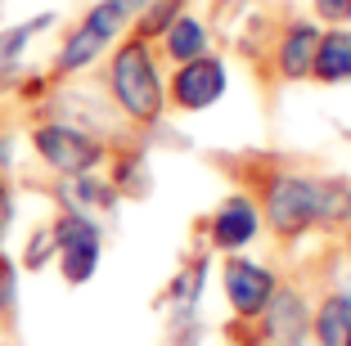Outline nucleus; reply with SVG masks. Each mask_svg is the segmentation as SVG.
Instances as JSON below:
<instances>
[{
  "instance_id": "nucleus-1",
  "label": "nucleus",
  "mask_w": 351,
  "mask_h": 346,
  "mask_svg": "<svg viewBox=\"0 0 351 346\" xmlns=\"http://www.w3.org/2000/svg\"><path fill=\"white\" fill-rule=\"evenodd\" d=\"M113 95L131 117H140V122H154L158 112H162V82H158V68H154V59H149V50L140 41L117 50Z\"/></svg>"
},
{
  "instance_id": "nucleus-2",
  "label": "nucleus",
  "mask_w": 351,
  "mask_h": 346,
  "mask_svg": "<svg viewBox=\"0 0 351 346\" xmlns=\"http://www.w3.org/2000/svg\"><path fill=\"white\" fill-rule=\"evenodd\" d=\"M50 234H54V252H59L63 279L68 284H86L95 275V265H99V230L82 212H68Z\"/></svg>"
},
{
  "instance_id": "nucleus-3",
  "label": "nucleus",
  "mask_w": 351,
  "mask_h": 346,
  "mask_svg": "<svg viewBox=\"0 0 351 346\" xmlns=\"http://www.w3.org/2000/svg\"><path fill=\"white\" fill-rule=\"evenodd\" d=\"M311 221H320V180L284 175L270 184V225L279 234H298Z\"/></svg>"
},
{
  "instance_id": "nucleus-4",
  "label": "nucleus",
  "mask_w": 351,
  "mask_h": 346,
  "mask_svg": "<svg viewBox=\"0 0 351 346\" xmlns=\"http://www.w3.org/2000/svg\"><path fill=\"white\" fill-rule=\"evenodd\" d=\"M32 144H36V153L63 175H86L104 158L99 144H95L90 135L73 131V126H41V131L32 135Z\"/></svg>"
},
{
  "instance_id": "nucleus-5",
  "label": "nucleus",
  "mask_w": 351,
  "mask_h": 346,
  "mask_svg": "<svg viewBox=\"0 0 351 346\" xmlns=\"http://www.w3.org/2000/svg\"><path fill=\"white\" fill-rule=\"evenodd\" d=\"M176 103L180 108H207V103H217L221 95H226V68H221L217 59H207V54H198V59H189L185 68L176 72Z\"/></svg>"
},
{
  "instance_id": "nucleus-6",
  "label": "nucleus",
  "mask_w": 351,
  "mask_h": 346,
  "mask_svg": "<svg viewBox=\"0 0 351 346\" xmlns=\"http://www.w3.org/2000/svg\"><path fill=\"white\" fill-rule=\"evenodd\" d=\"M226 293L234 301V310L257 315L261 306L270 301V293H275V279H270V270H261L252 261H230L226 265Z\"/></svg>"
},
{
  "instance_id": "nucleus-7",
  "label": "nucleus",
  "mask_w": 351,
  "mask_h": 346,
  "mask_svg": "<svg viewBox=\"0 0 351 346\" xmlns=\"http://www.w3.org/2000/svg\"><path fill=\"white\" fill-rule=\"evenodd\" d=\"M311 72H315L320 82H351V32H347V27L320 36Z\"/></svg>"
},
{
  "instance_id": "nucleus-8",
  "label": "nucleus",
  "mask_w": 351,
  "mask_h": 346,
  "mask_svg": "<svg viewBox=\"0 0 351 346\" xmlns=\"http://www.w3.org/2000/svg\"><path fill=\"white\" fill-rule=\"evenodd\" d=\"M252 234H257V212H252V203L248 198H230V203L217 212L212 238H217L221 247H243Z\"/></svg>"
},
{
  "instance_id": "nucleus-9",
  "label": "nucleus",
  "mask_w": 351,
  "mask_h": 346,
  "mask_svg": "<svg viewBox=\"0 0 351 346\" xmlns=\"http://www.w3.org/2000/svg\"><path fill=\"white\" fill-rule=\"evenodd\" d=\"M315 45H320V32L311 27V23H298V27L289 32L284 50H279V68H284V77H306L311 63H315Z\"/></svg>"
},
{
  "instance_id": "nucleus-10",
  "label": "nucleus",
  "mask_w": 351,
  "mask_h": 346,
  "mask_svg": "<svg viewBox=\"0 0 351 346\" xmlns=\"http://www.w3.org/2000/svg\"><path fill=\"white\" fill-rule=\"evenodd\" d=\"M203 50H207V27L198 18H171L167 23V54H171V59L189 63Z\"/></svg>"
},
{
  "instance_id": "nucleus-11",
  "label": "nucleus",
  "mask_w": 351,
  "mask_h": 346,
  "mask_svg": "<svg viewBox=\"0 0 351 346\" xmlns=\"http://www.w3.org/2000/svg\"><path fill=\"white\" fill-rule=\"evenodd\" d=\"M315 333H320L324 346H347L351 342V297H329L320 306Z\"/></svg>"
},
{
  "instance_id": "nucleus-12",
  "label": "nucleus",
  "mask_w": 351,
  "mask_h": 346,
  "mask_svg": "<svg viewBox=\"0 0 351 346\" xmlns=\"http://www.w3.org/2000/svg\"><path fill=\"white\" fill-rule=\"evenodd\" d=\"M104 45H108V41H104V36H95V32L82 23V27L63 41V50H59V72H77V68H86V63H95Z\"/></svg>"
},
{
  "instance_id": "nucleus-13",
  "label": "nucleus",
  "mask_w": 351,
  "mask_h": 346,
  "mask_svg": "<svg viewBox=\"0 0 351 346\" xmlns=\"http://www.w3.org/2000/svg\"><path fill=\"white\" fill-rule=\"evenodd\" d=\"M86 27H90L95 36H104V41H113L117 32L126 27V10L117 0H99V5H90V14H86Z\"/></svg>"
},
{
  "instance_id": "nucleus-14",
  "label": "nucleus",
  "mask_w": 351,
  "mask_h": 346,
  "mask_svg": "<svg viewBox=\"0 0 351 346\" xmlns=\"http://www.w3.org/2000/svg\"><path fill=\"white\" fill-rule=\"evenodd\" d=\"M41 27H50V14H41V18H32V23H23V27L5 32V36H0V68L19 59V54H23V45H27V36H36Z\"/></svg>"
},
{
  "instance_id": "nucleus-15",
  "label": "nucleus",
  "mask_w": 351,
  "mask_h": 346,
  "mask_svg": "<svg viewBox=\"0 0 351 346\" xmlns=\"http://www.w3.org/2000/svg\"><path fill=\"white\" fill-rule=\"evenodd\" d=\"M50 252H54V234H50V230H41V234L27 243V270H41V265L50 261Z\"/></svg>"
},
{
  "instance_id": "nucleus-16",
  "label": "nucleus",
  "mask_w": 351,
  "mask_h": 346,
  "mask_svg": "<svg viewBox=\"0 0 351 346\" xmlns=\"http://www.w3.org/2000/svg\"><path fill=\"white\" fill-rule=\"evenodd\" d=\"M0 310H14V265L0 256Z\"/></svg>"
},
{
  "instance_id": "nucleus-17",
  "label": "nucleus",
  "mask_w": 351,
  "mask_h": 346,
  "mask_svg": "<svg viewBox=\"0 0 351 346\" xmlns=\"http://www.w3.org/2000/svg\"><path fill=\"white\" fill-rule=\"evenodd\" d=\"M315 10H320L324 18H333V23H347L351 18V0H315Z\"/></svg>"
},
{
  "instance_id": "nucleus-18",
  "label": "nucleus",
  "mask_w": 351,
  "mask_h": 346,
  "mask_svg": "<svg viewBox=\"0 0 351 346\" xmlns=\"http://www.w3.org/2000/svg\"><path fill=\"white\" fill-rule=\"evenodd\" d=\"M10 216H14V203H10V194L0 189V238H5V230H10Z\"/></svg>"
},
{
  "instance_id": "nucleus-19",
  "label": "nucleus",
  "mask_w": 351,
  "mask_h": 346,
  "mask_svg": "<svg viewBox=\"0 0 351 346\" xmlns=\"http://www.w3.org/2000/svg\"><path fill=\"white\" fill-rule=\"evenodd\" d=\"M117 5H122V10H126V14H131V10H145L149 0H117Z\"/></svg>"
},
{
  "instance_id": "nucleus-20",
  "label": "nucleus",
  "mask_w": 351,
  "mask_h": 346,
  "mask_svg": "<svg viewBox=\"0 0 351 346\" xmlns=\"http://www.w3.org/2000/svg\"><path fill=\"white\" fill-rule=\"evenodd\" d=\"M347 346H351V342H347Z\"/></svg>"
}]
</instances>
